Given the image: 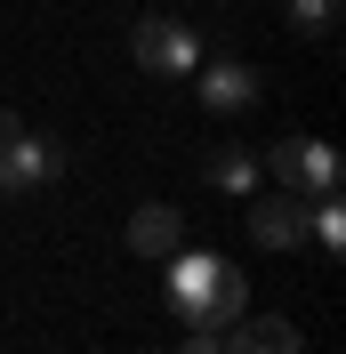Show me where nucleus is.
I'll list each match as a JSON object with an SVG mask.
<instances>
[{"instance_id":"f257e3e1","label":"nucleus","mask_w":346,"mask_h":354,"mask_svg":"<svg viewBox=\"0 0 346 354\" xmlns=\"http://www.w3.org/2000/svg\"><path fill=\"white\" fill-rule=\"evenodd\" d=\"M48 177H65V145H57L48 129H17L8 145H0V201L41 194Z\"/></svg>"},{"instance_id":"f03ea898","label":"nucleus","mask_w":346,"mask_h":354,"mask_svg":"<svg viewBox=\"0 0 346 354\" xmlns=\"http://www.w3.org/2000/svg\"><path fill=\"white\" fill-rule=\"evenodd\" d=\"M266 169L282 177V194H298V201L338 194V153H330L322 137H282L274 153H266Z\"/></svg>"},{"instance_id":"7ed1b4c3","label":"nucleus","mask_w":346,"mask_h":354,"mask_svg":"<svg viewBox=\"0 0 346 354\" xmlns=\"http://www.w3.org/2000/svg\"><path fill=\"white\" fill-rule=\"evenodd\" d=\"M129 57H137V65L153 73V81H185V73L201 65L194 32H185V24H177V17H145V24H137V32H129Z\"/></svg>"},{"instance_id":"20e7f679","label":"nucleus","mask_w":346,"mask_h":354,"mask_svg":"<svg viewBox=\"0 0 346 354\" xmlns=\"http://www.w3.org/2000/svg\"><path fill=\"white\" fill-rule=\"evenodd\" d=\"M242 314H250V290H242L234 266H217V282L201 290V298H185V306H177V322H185V330H201V338H226Z\"/></svg>"},{"instance_id":"39448f33","label":"nucleus","mask_w":346,"mask_h":354,"mask_svg":"<svg viewBox=\"0 0 346 354\" xmlns=\"http://www.w3.org/2000/svg\"><path fill=\"white\" fill-rule=\"evenodd\" d=\"M298 234H306V201L298 194H266L250 209V242L258 250H298Z\"/></svg>"},{"instance_id":"423d86ee","label":"nucleus","mask_w":346,"mask_h":354,"mask_svg":"<svg viewBox=\"0 0 346 354\" xmlns=\"http://www.w3.org/2000/svg\"><path fill=\"white\" fill-rule=\"evenodd\" d=\"M129 250L137 258H170V250H185V218H177L170 201H145L129 218Z\"/></svg>"},{"instance_id":"0eeeda50","label":"nucleus","mask_w":346,"mask_h":354,"mask_svg":"<svg viewBox=\"0 0 346 354\" xmlns=\"http://www.w3.org/2000/svg\"><path fill=\"white\" fill-rule=\"evenodd\" d=\"M226 338H234L226 354H306V346H298V322H282V314H258V322L242 314Z\"/></svg>"},{"instance_id":"6e6552de","label":"nucleus","mask_w":346,"mask_h":354,"mask_svg":"<svg viewBox=\"0 0 346 354\" xmlns=\"http://www.w3.org/2000/svg\"><path fill=\"white\" fill-rule=\"evenodd\" d=\"M201 105H210V113L258 105V73H250V65H210V73H201Z\"/></svg>"},{"instance_id":"1a4fd4ad","label":"nucleus","mask_w":346,"mask_h":354,"mask_svg":"<svg viewBox=\"0 0 346 354\" xmlns=\"http://www.w3.org/2000/svg\"><path fill=\"white\" fill-rule=\"evenodd\" d=\"M161 266H170V306H185V298H201V290L217 282V258H210V250H170Z\"/></svg>"},{"instance_id":"9d476101","label":"nucleus","mask_w":346,"mask_h":354,"mask_svg":"<svg viewBox=\"0 0 346 354\" xmlns=\"http://www.w3.org/2000/svg\"><path fill=\"white\" fill-rule=\"evenodd\" d=\"M201 177H210L217 194H250V185H258V161H250V153H234V145H217V153L201 161Z\"/></svg>"},{"instance_id":"9b49d317","label":"nucleus","mask_w":346,"mask_h":354,"mask_svg":"<svg viewBox=\"0 0 346 354\" xmlns=\"http://www.w3.org/2000/svg\"><path fill=\"white\" fill-rule=\"evenodd\" d=\"M306 234H314V242H322L330 258H338V250H346V201H338V194L306 201Z\"/></svg>"},{"instance_id":"f8f14e48","label":"nucleus","mask_w":346,"mask_h":354,"mask_svg":"<svg viewBox=\"0 0 346 354\" xmlns=\"http://www.w3.org/2000/svg\"><path fill=\"white\" fill-rule=\"evenodd\" d=\"M338 8L346 0H290V24H298L306 41H330V32H338Z\"/></svg>"},{"instance_id":"ddd939ff","label":"nucleus","mask_w":346,"mask_h":354,"mask_svg":"<svg viewBox=\"0 0 346 354\" xmlns=\"http://www.w3.org/2000/svg\"><path fill=\"white\" fill-rule=\"evenodd\" d=\"M177 354H226V338H201V330H185V346Z\"/></svg>"},{"instance_id":"4468645a","label":"nucleus","mask_w":346,"mask_h":354,"mask_svg":"<svg viewBox=\"0 0 346 354\" xmlns=\"http://www.w3.org/2000/svg\"><path fill=\"white\" fill-rule=\"evenodd\" d=\"M24 129V121H17V113H8V105H0V145H8V137H17Z\"/></svg>"}]
</instances>
